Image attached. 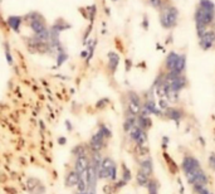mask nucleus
Instances as JSON below:
<instances>
[{
	"instance_id": "1",
	"label": "nucleus",
	"mask_w": 215,
	"mask_h": 194,
	"mask_svg": "<svg viewBox=\"0 0 215 194\" xmlns=\"http://www.w3.org/2000/svg\"><path fill=\"white\" fill-rule=\"evenodd\" d=\"M182 169H184V173L190 184H192L194 186H205L206 185L207 178H206L205 173L202 171L200 163L195 158L186 156L182 161Z\"/></svg>"
},
{
	"instance_id": "2",
	"label": "nucleus",
	"mask_w": 215,
	"mask_h": 194,
	"mask_svg": "<svg viewBox=\"0 0 215 194\" xmlns=\"http://www.w3.org/2000/svg\"><path fill=\"white\" fill-rule=\"evenodd\" d=\"M215 18V12L205 10L202 8H197L195 12V23H196V30L199 38L207 30V27L214 22Z\"/></svg>"
},
{
	"instance_id": "3",
	"label": "nucleus",
	"mask_w": 215,
	"mask_h": 194,
	"mask_svg": "<svg viewBox=\"0 0 215 194\" xmlns=\"http://www.w3.org/2000/svg\"><path fill=\"white\" fill-rule=\"evenodd\" d=\"M97 175L99 179H107V180H112V181L116 180L117 179V165H116V163L108 156L103 158L101 161Z\"/></svg>"
},
{
	"instance_id": "4",
	"label": "nucleus",
	"mask_w": 215,
	"mask_h": 194,
	"mask_svg": "<svg viewBox=\"0 0 215 194\" xmlns=\"http://www.w3.org/2000/svg\"><path fill=\"white\" fill-rule=\"evenodd\" d=\"M177 9L175 7H161L160 10V23L164 28L170 29L176 25L177 22Z\"/></svg>"
},
{
	"instance_id": "5",
	"label": "nucleus",
	"mask_w": 215,
	"mask_h": 194,
	"mask_svg": "<svg viewBox=\"0 0 215 194\" xmlns=\"http://www.w3.org/2000/svg\"><path fill=\"white\" fill-rule=\"evenodd\" d=\"M128 114L132 116H137L141 114L142 110V105H141V100L137 93L135 92H130L128 93Z\"/></svg>"
},
{
	"instance_id": "6",
	"label": "nucleus",
	"mask_w": 215,
	"mask_h": 194,
	"mask_svg": "<svg viewBox=\"0 0 215 194\" xmlns=\"http://www.w3.org/2000/svg\"><path fill=\"white\" fill-rule=\"evenodd\" d=\"M107 139L104 137V135L102 134V131L98 129V131L92 136L91 143H89V148L93 153H101V150L104 148Z\"/></svg>"
},
{
	"instance_id": "7",
	"label": "nucleus",
	"mask_w": 215,
	"mask_h": 194,
	"mask_svg": "<svg viewBox=\"0 0 215 194\" xmlns=\"http://www.w3.org/2000/svg\"><path fill=\"white\" fill-rule=\"evenodd\" d=\"M215 42V32L214 30H206L201 37H200V47L204 51H207L212 47Z\"/></svg>"
},
{
	"instance_id": "8",
	"label": "nucleus",
	"mask_w": 215,
	"mask_h": 194,
	"mask_svg": "<svg viewBox=\"0 0 215 194\" xmlns=\"http://www.w3.org/2000/svg\"><path fill=\"white\" fill-rule=\"evenodd\" d=\"M179 57H180V54H177V53H175V52H170V53L167 54V57H166V67H167L169 72H174Z\"/></svg>"
},
{
	"instance_id": "9",
	"label": "nucleus",
	"mask_w": 215,
	"mask_h": 194,
	"mask_svg": "<svg viewBox=\"0 0 215 194\" xmlns=\"http://www.w3.org/2000/svg\"><path fill=\"white\" fill-rule=\"evenodd\" d=\"M152 161H151V159L150 158H145L142 161H141V164H140V171L141 173H144L145 175H147V176H151V174H152Z\"/></svg>"
},
{
	"instance_id": "10",
	"label": "nucleus",
	"mask_w": 215,
	"mask_h": 194,
	"mask_svg": "<svg viewBox=\"0 0 215 194\" xmlns=\"http://www.w3.org/2000/svg\"><path fill=\"white\" fill-rule=\"evenodd\" d=\"M108 67H110V69L112 71V72H115L116 69H117V66H118V62H120V57H118V54L117 53H115V52H110L108 53Z\"/></svg>"
},
{
	"instance_id": "11",
	"label": "nucleus",
	"mask_w": 215,
	"mask_h": 194,
	"mask_svg": "<svg viewBox=\"0 0 215 194\" xmlns=\"http://www.w3.org/2000/svg\"><path fill=\"white\" fill-rule=\"evenodd\" d=\"M79 175L74 171V170H72V171H69L68 174H67V178H66V185L67 186H74V185H77V183L79 181Z\"/></svg>"
},
{
	"instance_id": "12",
	"label": "nucleus",
	"mask_w": 215,
	"mask_h": 194,
	"mask_svg": "<svg viewBox=\"0 0 215 194\" xmlns=\"http://www.w3.org/2000/svg\"><path fill=\"white\" fill-rule=\"evenodd\" d=\"M22 22H23V19L20 18V17H9L8 18V24H9V27L14 30V32H19V28H20V24H22Z\"/></svg>"
},
{
	"instance_id": "13",
	"label": "nucleus",
	"mask_w": 215,
	"mask_h": 194,
	"mask_svg": "<svg viewBox=\"0 0 215 194\" xmlns=\"http://www.w3.org/2000/svg\"><path fill=\"white\" fill-rule=\"evenodd\" d=\"M136 180H137V183H139L140 185L146 186V185L149 184V181H150V176L145 175L144 173H141V171L139 170V173H137V175H136Z\"/></svg>"
},
{
	"instance_id": "14",
	"label": "nucleus",
	"mask_w": 215,
	"mask_h": 194,
	"mask_svg": "<svg viewBox=\"0 0 215 194\" xmlns=\"http://www.w3.org/2000/svg\"><path fill=\"white\" fill-rule=\"evenodd\" d=\"M199 7L205 9V10H210V12H215V4L210 0H200Z\"/></svg>"
},
{
	"instance_id": "15",
	"label": "nucleus",
	"mask_w": 215,
	"mask_h": 194,
	"mask_svg": "<svg viewBox=\"0 0 215 194\" xmlns=\"http://www.w3.org/2000/svg\"><path fill=\"white\" fill-rule=\"evenodd\" d=\"M166 115H167L170 119H172V120H179V119L181 117L180 111L176 110V109H167V110H166Z\"/></svg>"
},
{
	"instance_id": "16",
	"label": "nucleus",
	"mask_w": 215,
	"mask_h": 194,
	"mask_svg": "<svg viewBox=\"0 0 215 194\" xmlns=\"http://www.w3.org/2000/svg\"><path fill=\"white\" fill-rule=\"evenodd\" d=\"M73 155H76V158L78 156H83V155H87V149L84 148V145H78L73 149Z\"/></svg>"
},
{
	"instance_id": "17",
	"label": "nucleus",
	"mask_w": 215,
	"mask_h": 194,
	"mask_svg": "<svg viewBox=\"0 0 215 194\" xmlns=\"http://www.w3.org/2000/svg\"><path fill=\"white\" fill-rule=\"evenodd\" d=\"M53 28H55L58 32H60V30H63V29H67V28H69V24H67V23H64V20L63 19H58V22L53 25Z\"/></svg>"
},
{
	"instance_id": "18",
	"label": "nucleus",
	"mask_w": 215,
	"mask_h": 194,
	"mask_svg": "<svg viewBox=\"0 0 215 194\" xmlns=\"http://www.w3.org/2000/svg\"><path fill=\"white\" fill-rule=\"evenodd\" d=\"M77 191L78 193H86L87 191V183L83 179H79V181L77 183Z\"/></svg>"
},
{
	"instance_id": "19",
	"label": "nucleus",
	"mask_w": 215,
	"mask_h": 194,
	"mask_svg": "<svg viewBox=\"0 0 215 194\" xmlns=\"http://www.w3.org/2000/svg\"><path fill=\"white\" fill-rule=\"evenodd\" d=\"M122 180L125 181V183H127V181H130L131 180V171L123 165V169H122Z\"/></svg>"
},
{
	"instance_id": "20",
	"label": "nucleus",
	"mask_w": 215,
	"mask_h": 194,
	"mask_svg": "<svg viewBox=\"0 0 215 194\" xmlns=\"http://www.w3.org/2000/svg\"><path fill=\"white\" fill-rule=\"evenodd\" d=\"M150 4L154 8H156V9H161V7H162V0H150Z\"/></svg>"
},
{
	"instance_id": "21",
	"label": "nucleus",
	"mask_w": 215,
	"mask_h": 194,
	"mask_svg": "<svg viewBox=\"0 0 215 194\" xmlns=\"http://www.w3.org/2000/svg\"><path fill=\"white\" fill-rule=\"evenodd\" d=\"M66 59H67V54L63 53V51H60V54L58 56V66H60Z\"/></svg>"
},
{
	"instance_id": "22",
	"label": "nucleus",
	"mask_w": 215,
	"mask_h": 194,
	"mask_svg": "<svg viewBox=\"0 0 215 194\" xmlns=\"http://www.w3.org/2000/svg\"><path fill=\"white\" fill-rule=\"evenodd\" d=\"M5 46H7V44H5ZM5 56H7L8 63H9V64H13V57H12V54H10L9 49H8V46H7V49H5Z\"/></svg>"
},
{
	"instance_id": "23",
	"label": "nucleus",
	"mask_w": 215,
	"mask_h": 194,
	"mask_svg": "<svg viewBox=\"0 0 215 194\" xmlns=\"http://www.w3.org/2000/svg\"><path fill=\"white\" fill-rule=\"evenodd\" d=\"M209 165H210L212 169H215V155H211V156L209 158Z\"/></svg>"
},
{
	"instance_id": "24",
	"label": "nucleus",
	"mask_w": 215,
	"mask_h": 194,
	"mask_svg": "<svg viewBox=\"0 0 215 194\" xmlns=\"http://www.w3.org/2000/svg\"><path fill=\"white\" fill-rule=\"evenodd\" d=\"M66 124H67V126H68V127H67V129H68V130H72V124H71V125H69V121H67V122H66Z\"/></svg>"
},
{
	"instance_id": "25",
	"label": "nucleus",
	"mask_w": 215,
	"mask_h": 194,
	"mask_svg": "<svg viewBox=\"0 0 215 194\" xmlns=\"http://www.w3.org/2000/svg\"><path fill=\"white\" fill-rule=\"evenodd\" d=\"M59 144H66V139H64V137L59 139Z\"/></svg>"
},
{
	"instance_id": "26",
	"label": "nucleus",
	"mask_w": 215,
	"mask_h": 194,
	"mask_svg": "<svg viewBox=\"0 0 215 194\" xmlns=\"http://www.w3.org/2000/svg\"><path fill=\"white\" fill-rule=\"evenodd\" d=\"M76 194H87V191H86V193H78V191H77Z\"/></svg>"
},
{
	"instance_id": "27",
	"label": "nucleus",
	"mask_w": 215,
	"mask_h": 194,
	"mask_svg": "<svg viewBox=\"0 0 215 194\" xmlns=\"http://www.w3.org/2000/svg\"><path fill=\"white\" fill-rule=\"evenodd\" d=\"M112 2H118V0H112Z\"/></svg>"
}]
</instances>
